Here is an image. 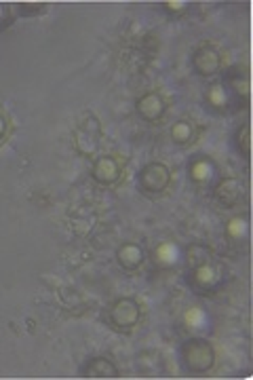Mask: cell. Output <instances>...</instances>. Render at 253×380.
<instances>
[{
	"instance_id": "4fadbf2b",
	"label": "cell",
	"mask_w": 253,
	"mask_h": 380,
	"mask_svg": "<svg viewBox=\"0 0 253 380\" xmlns=\"http://www.w3.org/2000/svg\"><path fill=\"white\" fill-rule=\"evenodd\" d=\"M171 138L178 144H188L192 140V127H190V123L188 120H178L171 127Z\"/></svg>"
},
{
	"instance_id": "6da1fadb",
	"label": "cell",
	"mask_w": 253,
	"mask_h": 380,
	"mask_svg": "<svg viewBox=\"0 0 253 380\" xmlns=\"http://www.w3.org/2000/svg\"><path fill=\"white\" fill-rule=\"evenodd\" d=\"M182 357H184V365L194 374L209 372L216 365V351L207 341H203V338L188 341L182 349Z\"/></svg>"
},
{
	"instance_id": "7402d4cb",
	"label": "cell",
	"mask_w": 253,
	"mask_h": 380,
	"mask_svg": "<svg viewBox=\"0 0 253 380\" xmlns=\"http://www.w3.org/2000/svg\"><path fill=\"white\" fill-rule=\"evenodd\" d=\"M5 17H7V9H5L3 5H0V24L5 21Z\"/></svg>"
},
{
	"instance_id": "ba28073f",
	"label": "cell",
	"mask_w": 253,
	"mask_h": 380,
	"mask_svg": "<svg viewBox=\"0 0 253 380\" xmlns=\"http://www.w3.org/2000/svg\"><path fill=\"white\" fill-rule=\"evenodd\" d=\"M138 112L146 120H158L165 114V102L158 93H144L138 100Z\"/></svg>"
},
{
	"instance_id": "d6986e66",
	"label": "cell",
	"mask_w": 253,
	"mask_h": 380,
	"mask_svg": "<svg viewBox=\"0 0 253 380\" xmlns=\"http://www.w3.org/2000/svg\"><path fill=\"white\" fill-rule=\"evenodd\" d=\"M158 260L160 262H174V247H169L167 243L158 247Z\"/></svg>"
},
{
	"instance_id": "ffe728a7",
	"label": "cell",
	"mask_w": 253,
	"mask_h": 380,
	"mask_svg": "<svg viewBox=\"0 0 253 380\" xmlns=\"http://www.w3.org/2000/svg\"><path fill=\"white\" fill-rule=\"evenodd\" d=\"M165 7L169 11H184L186 9V3H182V0H171V3H165Z\"/></svg>"
},
{
	"instance_id": "ac0fdd59",
	"label": "cell",
	"mask_w": 253,
	"mask_h": 380,
	"mask_svg": "<svg viewBox=\"0 0 253 380\" xmlns=\"http://www.w3.org/2000/svg\"><path fill=\"white\" fill-rule=\"evenodd\" d=\"M228 230H230V237H241V235H245L247 224H245V220H243V218H238V220L234 218V220H230Z\"/></svg>"
},
{
	"instance_id": "e0dca14e",
	"label": "cell",
	"mask_w": 253,
	"mask_h": 380,
	"mask_svg": "<svg viewBox=\"0 0 253 380\" xmlns=\"http://www.w3.org/2000/svg\"><path fill=\"white\" fill-rule=\"evenodd\" d=\"M203 319H205V317H203V313H200L196 307H194V309H190V311L184 315V321H186L190 327H198V325L203 323Z\"/></svg>"
},
{
	"instance_id": "2e32d148",
	"label": "cell",
	"mask_w": 253,
	"mask_h": 380,
	"mask_svg": "<svg viewBox=\"0 0 253 380\" xmlns=\"http://www.w3.org/2000/svg\"><path fill=\"white\" fill-rule=\"evenodd\" d=\"M232 89H234V96L241 98L243 102L249 100V78L247 76H236L232 78Z\"/></svg>"
},
{
	"instance_id": "8992f818",
	"label": "cell",
	"mask_w": 253,
	"mask_h": 380,
	"mask_svg": "<svg viewBox=\"0 0 253 380\" xmlns=\"http://www.w3.org/2000/svg\"><path fill=\"white\" fill-rule=\"evenodd\" d=\"M93 178H95V182H100L104 186L118 182V178H120V165H118V161L112 159V156H100L93 163Z\"/></svg>"
},
{
	"instance_id": "30bf717a",
	"label": "cell",
	"mask_w": 253,
	"mask_h": 380,
	"mask_svg": "<svg viewBox=\"0 0 253 380\" xmlns=\"http://www.w3.org/2000/svg\"><path fill=\"white\" fill-rule=\"evenodd\" d=\"M82 374L87 378H114V376H118V370L110 359L95 357L82 368Z\"/></svg>"
},
{
	"instance_id": "9c48e42d",
	"label": "cell",
	"mask_w": 253,
	"mask_h": 380,
	"mask_svg": "<svg viewBox=\"0 0 253 380\" xmlns=\"http://www.w3.org/2000/svg\"><path fill=\"white\" fill-rule=\"evenodd\" d=\"M116 258H118V262H120L122 269H126V271H135V269L142 266V262H144V251H142V247L135 245V243H124V245L118 249Z\"/></svg>"
},
{
	"instance_id": "5b68a950",
	"label": "cell",
	"mask_w": 253,
	"mask_h": 380,
	"mask_svg": "<svg viewBox=\"0 0 253 380\" xmlns=\"http://www.w3.org/2000/svg\"><path fill=\"white\" fill-rule=\"evenodd\" d=\"M192 64H194V70L200 76H211V74H216L220 70L222 57H220V53L214 47H198L194 51Z\"/></svg>"
},
{
	"instance_id": "7c38bea8",
	"label": "cell",
	"mask_w": 253,
	"mask_h": 380,
	"mask_svg": "<svg viewBox=\"0 0 253 380\" xmlns=\"http://www.w3.org/2000/svg\"><path fill=\"white\" fill-rule=\"evenodd\" d=\"M211 163L207 161V159H198V161H194L192 163V167H190V176H192V180L194 182H198V184H203V182H207L209 178H211Z\"/></svg>"
},
{
	"instance_id": "277c9868",
	"label": "cell",
	"mask_w": 253,
	"mask_h": 380,
	"mask_svg": "<svg viewBox=\"0 0 253 380\" xmlns=\"http://www.w3.org/2000/svg\"><path fill=\"white\" fill-rule=\"evenodd\" d=\"M243 194H245V184L236 178H224L216 188V201L226 209L236 207Z\"/></svg>"
},
{
	"instance_id": "3957f363",
	"label": "cell",
	"mask_w": 253,
	"mask_h": 380,
	"mask_svg": "<svg viewBox=\"0 0 253 380\" xmlns=\"http://www.w3.org/2000/svg\"><path fill=\"white\" fill-rule=\"evenodd\" d=\"M110 319L118 327H133L140 321V305L131 298H120L114 302Z\"/></svg>"
},
{
	"instance_id": "7a4b0ae2",
	"label": "cell",
	"mask_w": 253,
	"mask_h": 380,
	"mask_svg": "<svg viewBox=\"0 0 253 380\" xmlns=\"http://www.w3.org/2000/svg\"><path fill=\"white\" fill-rule=\"evenodd\" d=\"M138 184L140 190L146 194H160L171 184V172L162 163H148L146 167H142Z\"/></svg>"
},
{
	"instance_id": "9a60e30c",
	"label": "cell",
	"mask_w": 253,
	"mask_h": 380,
	"mask_svg": "<svg viewBox=\"0 0 253 380\" xmlns=\"http://www.w3.org/2000/svg\"><path fill=\"white\" fill-rule=\"evenodd\" d=\"M249 125L245 123L241 129L236 132V136H234V140H236V148H238V152L243 154V156H249V146H251V140H249Z\"/></svg>"
},
{
	"instance_id": "44dd1931",
	"label": "cell",
	"mask_w": 253,
	"mask_h": 380,
	"mask_svg": "<svg viewBox=\"0 0 253 380\" xmlns=\"http://www.w3.org/2000/svg\"><path fill=\"white\" fill-rule=\"evenodd\" d=\"M5 134H7V118L0 114V140L5 138Z\"/></svg>"
},
{
	"instance_id": "5bb4252c",
	"label": "cell",
	"mask_w": 253,
	"mask_h": 380,
	"mask_svg": "<svg viewBox=\"0 0 253 380\" xmlns=\"http://www.w3.org/2000/svg\"><path fill=\"white\" fill-rule=\"evenodd\" d=\"M207 100L214 108H226L228 106V96H226V89L222 87V84H211Z\"/></svg>"
},
{
	"instance_id": "8fae6325",
	"label": "cell",
	"mask_w": 253,
	"mask_h": 380,
	"mask_svg": "<svg viewBox=\"0 0 253 380\" xmlns=\"http://www.w3.org/2000/svg\"><path fill=\"white\" fill-rule=\"evenodd\" d=\"M218 279H220L218 271L211 266L209 262H203V264L194 266V283H196V287L211 289V287L218 283Z\"/></svg>"
},
{
	"instance_id": "52a82bcc",
	"label": "cell",
	"mask_w": 253,
	"mask_h": 380,
	"mask_svg": "<svg viewBox=\"0 0 253 380\" xmlns=\"http://www.w3.org/2000/svg\"><path fill=\"white\" fill-rule=\"evenodd\" d=\"M97 140H100V129H97V125L95 120L91 118L89 123H84L78 134H76V146L78 150L84 154V156H89L97 150Z\"/></svg>"
}]
</instances>
